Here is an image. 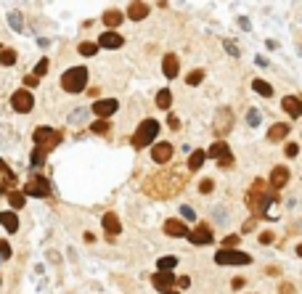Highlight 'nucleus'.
I'll use <instances>...</instances> for the list:
<instances>
[{"label":"nucleus","mask_w":302,"mask_h":294,"mask_svg":"<svg viewBox=\"0 0 302 294\" xmlns=\"http://www.w3.org/2000/svg\"><path fill=\"white\" fill-rule=\"evenodd\" d=\"M188 175L185 172H175V170H167V172H157L151 178L143 180V191L151 196V199H170L172 194L183 191Z\"/></svg>","instance_id":"f257e3e1"},{"label":"nucleus","mask_w":302,"mask_h":294,"mask_svg":"<svg viewBox=\"0 0 302 294\" xmlns=\"http://www.w3.org/2000/svg\"><path fill=\"white\" fill-rule=\"evenodd\" d=\"M244 202H247L249 207V212L254 217H262V215H268V207L273 202H278V191H273L271 183H265L262 178H257L252 186H249V191L247 196H244Z\"/></svg>","instance_id":"f03ea898"},{"label":"nucleus","mask_w":302,"mask_h":294,"mask_svg":"<svg viewBox=\"0 0 302 294\" xmlns=\"http://www.w3.org/2000/svg\"><path fill=\"white\" fill-rule=\"evenodd\" d=\"M59 85L64 93H83L88 88V69L85 66H72V69H66V72L61 75L59 80Z\"/></svg>","instance_id":"7ed1b4c3"},{"label":"nucleus","mask_w":302,"mask_h":294,"mask_svg":"<svg viewBox=\"0 0 302 294\" xmlns=\"http://www.w3.org/2000/svg\"><path fill=\"white\" fill-rule=\"evenodd\" d=\"M159 122L157 120H143L141 125L135 127V133H133V149H146V146H151L157 140V135H159Z\"/></svg>","instance_id":"20e7f679"},{"label":"nucleus","mask_w":302,"mask_h":294,"mask_svg":"<svg viewBox=\"0 0 302 294\" xmlns=\"http://www.w3.org/2000/svg\"><path fill=\"white\" fill-rule=\"evenodd\" d=\"M61 130H53V127L48 125H40V127H34V133H32V140H34V146H43L45 151H53L56 146L61 143Z\"/></svg>","instance_id":"39448f33"},{"label":"nucleus","mask_w":302,"mask_h":294,"mask_svg":"<svg viewBox=\"0 0 302 294\" xmlns=\"http://www.w3.org/2000/svg\"><path fill=\"white\" fill-rule=\"evenodd\" d=\"M207 157H212V159L217 162L220 170H231V167H234V154H231V149H228V143H225L223 138H217L215 143L210 146Z\"/></svg>","instance_id":"423d86ee"},{"label":"nucleus","mask_w":302,"mask_h":294,"mask_svg":"<svg viewBox=\"0 0 302 294\" xmlns=\"http://www.w3.org/2000/svg\"><path fill=\"white\" fill-rule=\"evenodd\" d=\"M215 263L217 265H249L252 263V254L234 249V246H223L217 254H215Z\"/></svg>","instance_id":"0eeeda50"},{"label":"nucleus","mask_w":302,"mask_h":294,"mask_svg":"<svg viewBox=\"0 0 302 294\" xmlns=\"http://www.w3.org/2000/svg\"><path fill=\"white\" fill-rule=\"evenodd\" d=\"M11 109L19 114H29L34 109V96L29 93V88H19L11 93Z\"/></svg>","instance_id":"6e6552de"},{"label":"nucleus","mask_w":302,"mask_h":294,"mask_svg":"<svg viewBox=\"0 0 302 294\" xmlns=\"http://www.w3.org/2000/svg\"><path fill=\"white\" fill-rule=\"evenodd\" d=\"M24 194L34 196V199H48L51 196V183L45 178H40V175H32V178L24 183Z\"/></svg>","instance_id":"1a4fd4ad"},{"label":"nucleus","mask_w":302,"mask_h":294,"mask_svg":"<svg viewBox=\"0 0 302 294\" xmlns=\"http://www.w3.org/2000/svg\"><path fill=\"white\" fill-rule=\"evenodd\" d=\"M234 122H236V117H234V112H231L228 106H223L217 114H215V133H217V138H225L231 130H234Z\"/></svg>","instance_id":"9d476101"},{"label":"nucleus","mask_w":302,"mask_h":294,"mask_svg":"<svg viewBox=\"0 0 302 294\" xmlns=\"http://www.w3.org/2000/svg\"><path fill=\"white\" fill-rule=\"evenodd\" d=\"M185 239H188L191 244H196V246H207V244H212L215 236H212V228L207 226V223H196V228L185 233Z\"/></svg>","instance_id":"9b49d317"},{"label":"nucleus","mask_w":302,"mask_h":294,"mask_svg":"<svg viewBox=\"0 0 302 294\" xmlns=\"http://www.w3.org/2000/svg\"><path fill=\"white\" fill-rule=\"evenodd\" d=\"M172 154H175V146L167 143V140H162V143H157L154 149H151V159H154L157 164H167L172 159Z\"/></svg>","instance_id":"f8f14e48"},{"label":"nucleus","mask_w":302,"mask_h":294,"mask_svg":"<svg viewBox=\"0 0 302 294\" xmlns=\"http://www.w3.org/2000/svg\"><path fill=\"white\" fill-rule=\"evenodd\" d=\"M125 45V38L120 32H114V29H109V32H103L101 38H98V48H106V51H117V48H122Z\"/></svg>","instance_id":"ddd939ff"},{"label":"nucleus","mask_w":302,"mask_h":294,"mask_svg":"<svg viewBox=\"0 0 302 294\" xmlns=\"http://www.w3.org/2000/svg\"><path fill=\"white\" fill-rule=\"evenodd\" d=\"M120 109V103H117V98H101V101H96L93 103V114L96 117H103V120H109V117Z\"/></svg>","instance_id":"4468645a"},{"label":"nucleus","mask_w":302,"mask_h":294,"mask_svg":"<svg viewBox=\"0 0 302 294\" xmlns=\"http://www.w3.org/2000/svg\"><path fill=\"white\" fill-rule=\"evenodd\" d=\"M289 178H292V172H289V167H284V164H278V167H273V172H271V188H273V191H281V188L289 183Z\"/></svg>","instance_id":"2eb2a0df"},{"label":"nucleus","mask_w":302,"mask_h":294,"mask_svg":"<svg viewBox=\"0 0 302 294\" xmlns=\"http://www.w3.org/2000/svg\"><path fill=\"white\" fill-rule=\"evenodd\" d=\"M151 284H154L159 291H170V289H175V284H178V278L170 273V270H159V273L151 278Z\"/></svg>","instance_id":"dca6fc26"},{"label":"nucleus","mask_w":302,"mask_h":294,"mask_svg":"<svg viewBox=\"0 0 302 294\" xmlns=\"http://www.w3.org/2000/svg\"><path fill=\"white\" fill-rule=\"evenodd\" d=\"M180 72V61H178V56L175 53H167L165 58H162V75H165L167 80H175Z\"/></svg>","instance_id":"f3484780"},{"label":"nucleus","mask_w":302,"mask_h":294,"mask_svg":"<svg viewBox=\"0 0 302 294\" xmlns=\"http://www.w3.org/2000/svg\"><path fill=\"white\" fill-rule=\"evenodd\" d=\"M281 109L292 117V120H299V117H302V98H297V96H284V98H281Z\"/></svg>","instance_id":"a211bd4d"},{"label":"nucleus","mask_w":302,"mask_h":294,"mask_svg":"<svg viewBox=\"0 0 302 294\" xmlns=\"http://www.w3.org/2000/svg\"><path fill=\"white\" fill-rule=\"evenodd\" d=\"M165 233H167L170 239H183L185 233H188V228H185V223H183V220L170 217V220H165Z\"/></svg>","instance_id":"6ab92c4d"},{"label":"nucleus","mask_w":302,"mask_h":294,"mask_svg":"<svg viewBox=\"0 0 302 294\" xmlns=\"http://www.w3.org/2000/svg\"><path fill=\"white\" fill-rule=\"evenodd\" d=\"M0 178H3V183H0V194H8L11 188L16 186V175L11 172V167H8L3 159H0Z\"/></svg>","instance_id":"aec40b11"},{"label":"nucleus","mask_w":302,"mask_h":294,"mask_svg":"<svg viewBox=\"0 0 302 294\" xmlns=\"http://www.w3.org/2000/svg\"><path fill=\"white\" fill-rule=\"evenodd\" d=\"M146 16H148V6L143 0H133V3L127 6V19L130 21H143Z\"/></svg>","instance_id":"412c9836"},{"label":"nucleus","mask_w":302,"mask_h":294,"mask_svg":"<svg viewBox=\"0 0 302 294\" xmlns=\"http://www.w3.org/2000/svg\"><path fill=\"white\" fill-rule=\"evenodd\" d=\"M289 133H292V127H289L286 122H276L268 130V140H271V143H281V140L289 138Z\"/></svg>","instance_id":"4be33fe9"},{"label":"nucleus","mask_w":302,"mask_h":294,"mask_svg":"<svg viewBox=\"0 0 302 294\" xmlns=\"http://www.w3.org/2000/svg\"><path fill=\"white\" fill-rule=\"evenodd\" d=\"M101 21H103V24H106L109 29H117V27L122 24V21H125V14H122L120 8H109V11H103Z\"/></svg>","instance_id":"5701e85b"},{"label":"nucleus","mask_w":302,"mask_h":294,"mask_svg":"<svg viewBox=\"0 0 302 294\" xmlns=\"http://www.w3.org/2000/svg\"><path fill=\"white\" fill-rule=\"evenodd\" d=\"M103 231H106L111 239L117 236V233H122V223H120L117 212H106V215H103Z\"/></svg>","instance_id":"b1692460"},{"label":"nucleus","mask_w":302,"mask_h":294,"mask_svg":"<svg viewBox=\"0 0 302 294\" xmlns=\"http://www.w3.org/2000/svg\"><path fill=\"white\" fill-rule=\"evenodd\" d=\"M0 226L8 233H16L19 231V215L16 212H0Z\"/></svg>","instance_id":"393cba45"},{"label":"nucleus","mask_w":302,"mask_h":294,"mask_svg":"<svg viewBox=\"0 0 302 294\" xmlns=\"http://www.w3.org/2000/svg\"><path fill=\"white\" fill-rule=\"evenodd\" d=\"M157 106H159L162 112H170V106H172V93H170V88H162V90L157 93Z\"/></svg>","instance_id":"a878e982"},{"label":"nucleus","mask_w":302,"mask_h":294,"mask_svg":"<svg viewBox=\"0 0 302 294\" xmlns=\"http://www.w3.org/2000/svg\"><path fill=\"white\" fill-rule=\"evenodd\" d=\"M252 88H254V93H257V96H262V98H271V96H273L271 82H265V80H254Z\"/></svg>","instance_id":"bb28decb"},{"label":"nucleus","mask_w":302,"mask_h":294,"mask_svg":"<svg viewBox=\"0 0 302 294\" xmlns=\"http://www.w3.org/2000/svg\"><path fill=\"white\" fill-rule=\"evenodd\" d=\"M77 51H80V56H85V58H90V56H96L98 53V43H90V40H83L77 45Z\"/></svg>","instance_id":"cd10ccee"},{"label":"nucleus","mask_w":302,"mask_h":294,"mask_svg":"<svg viewBox=\"0 0 302 294\" xmlns=\"http://www.w3.org/2000/svg\"><path fill=\"white\" fill-rule=\"evenodd\" d=\"M8 24L14 32H24V16L19 14V11H11L8 14Z\"/></svg>","instance_id":"c85d7f7f"},{"label":"nucleus","mask_w":302,"mask_h":294,"mask_svg":"<svg viewBox=\"0 0 302 294\" xmlns=\"http://www.w3.org/2000/svg\"><path fill=\"white\" fill-rule=\"evenodd\" d=\"M45 157H48V151H45L43 146H34V151H32V157H29V162H32V167H43V164H45Z\"/></svg>","instance_id":"c756f323"},{"label":"nucleus","mask_w":302,"mask_h":294,"mask_svg":"<svg viewBox=\"0 0 302 294\" xmlns=\"http://www.w3.org/2000/svg\"><path fill=\"white\" fill-rule=\"evenodd\" d=\"M204 159H207V154H204V151H194V154L188 157V170H191V172H194V170H202Z\"/></svg>","instance_id":"7c9ffc66"},{"label":"nucleus","mask_w":302,"mask_h":294,"mask_svg":"<svg viewBox=\"0 0 302 294\" xmlns=\"http://www.w3.org/2000/svg\"><path fill=\"white\" fill-rule=\"evenodd\" d=\"M0 64H3V66H14L16 64V51L14 48H0Z\"/></svg>","instance_id":"2f4dec72"},{"label":"nucleus","mask_w":302,"mask_h":294,"mask_svg":"<svg viewBox=\"0 0 302 294\" xmlns=\"http://www.w3.org/2000/svg\"><path fill=\"white\" fill-rule=\"evenodd\" d=\"M109 127H111V125H109V120H103V117H98V120L90 125V130L96 133V135H109Z\"/></svg>","instance_id":"473e14b6"},{"label":"nucleus","mask_w":302,"mask_h":294,"mask_svg":"<svg viewBox=\"0 0 302 294\" xmlns=\"http://www.w3.org/2000/svg\"><path fill=\"white\" fill-rule=\"evenodd\" d=\"M8 202H11V207H14V209H21V207H24V202H27V194L11 191V194H8Z\"/></svg>","instance_id":"72a5a7b5"},{"label":"nucleus","mask_w":302,"mask_h":294,"mask_svg":"<svg viewBox=\"0 0 302 294\" xmlns=\"http://www.w3.org/2000/svg\"><path fill=\"white\" fill-rule=\"evenodd\" d=\"M204 80V72H202V69H194V72L188 75V77H185V85H191V88H196V85H199V82Z\"/></svg>","instance_id":"f704fd0d"},{"label":"nucleus","mask_w":302,"mask_h":294,"mask_svg":"<svg viewBox=\"0 0 302 294\" xmlns=\"http://www.w3.org/2000/svg\"><path fill=\"white\" fill-rule=\"evenodd\" d=\"M175 265H178V257H159V263H157L159 270H172Z\"/></svg>","instance_id":"c9c22d12"},{"label":"nucleus","mask_w":302,"mask_h":294,"mask_svg":"<svg viewBox=\"0 0 302 294\" xmlns=\"http://www.w3.org/2000/svg\"><path fill=\"white\" fill-rule=\"evenodd\" d=\"M48 58H40V61H37V66H34V72L32 75H37V77H45V75H48Z\"/></svg>","instance_id":"e433bc0d"},{"label":"nucleus","mask_w":302,"mask_h":294,"mask_svg":"<svg viewBox=\"0 0 302 294\" xmlns=\"http://www.w3.org/2000/svg\"><path fill=\"white\" fill-rule=\"evenodd\" d=\"M212 188H215L212 178H204V180L199 183V194H212Z\"/></svg>","instance_id":"4c0bfd02"},{"label":"nucleus","mask_w":302,"mask_h":294,"mask_svg":"<svg viewBox=\"0 0 302 294\" xmlns=\"http://www.w3.org/2000/svg\"><path fill=\"white\" fill-rule=\"evenodd\" d=\"M11 257V244L6 239H0V260H8Z\"/></svg>","instance_id":"58836bf2"},{"label":"nucleus","mask_w":302,"mask_h":294,"mask_svg":"<svg viewBox=\"0 0 302 294\" xmlns=\"http://www.w3.org/2000/svg\"><path fill=\"white\" fill-rule=\"evenodd\" d=\"M284 151H286V157H289V159H294V157L299 154V146H297V143H286Z\"/></svg>","instance_id":"ea45409f"},{"label":"nucleus","mask_w":302,"mask_h":294,"mask_svg":"<svg viewBox=\"0 0 302 294\" xmlns=\"http://www.w3.org/2000/svg\"><path fill=\"white\" fill-rule=\"evenodd\" d=\"M247 122H249L252 127H257V125H260V114H257V109H252V112L247 114Z\"/></svg>","instance_id":"a19ab883"},{"label":"nucleus","mask_w":302,"mask_h":294,"mask_svg":"<svg viewBox=\"0 0 302 294\" xmlns=\"http://www.w3.org/2000/svg\"><path fill=\"white\" fill-rule=\"evenodd\" d=\"M24 85H27V88H37V85H40V77H37V75H27V77H24Z\"/></svg>","instance_id":"79ce46f5"},{"label":"nucleus","mask_w":302,"mask_h":294,"mask_svg":"<svg viewBox=\"0 0 302 294\" xmlns=\"http://www.w3.org/2000/svg\"><path fill=\"white\" fill-rule=\"evenodd\" d=\"M273 239H276V236H273V231H262L257 241H260V244H273Z\"/></svg>","instance_id":"37998d69"},{"label":"nucleus","mask_w":302,"mask_h":294,"mask_svg":"<svg viewBox=\"0 0 302 294\" xmlns=\"http://www.w3.org/2000/svg\"><path fill=\"white\" fill-rule=\"evenodd\" d=\"M180 212H183V217H185V220H194V217H196V212H194V209H191L188 204H183V207H180Z\"/></svg>","instance_id":"c03bdc74"},{"label":"nucleus","mask_w":302,"mask_h":294,"mask_svg":"<svg viewBox=\"0 0 302 294\" xmlns=\"http://www.w3.org/2000/svg\"><path fill=\"white\" fill-rule=\"evenodd\" d=\"M241 241V236H239V233H234V236H228L225 241H223V246H236Z\"/></svg>","instance_id":"a18cd8bd"},{"label":"nucleus","mask_w":302,"mask_h":294,"mask_svg":"<svg viewBox=\"0 0 302 294\" xmlns=\"http://www.w3.org/2000/svg\"><path fill=\"white\" fill-rule=\"evenodd\" d=\"M167 125L172 127V130H178V127H180V120H178L175 114H170V117H167Z\"/></svg>","instance_id":"49530a36"},{"label":"nucleus","mask_w":302,"mask_h":294,"mask_svg":"<svg viewBox=\"0 0 302 294\" xmlns=\"http://www.w3.org/2000/svg\"><path fill=\"white\" fill-rule=\"evenodd\" d=\"M278 294H294V286L292 284H281L278 286Z\"/></svg>","instance_id":"de8ad7c7"},{"label":"nucleus","mask_w":302,"mask_h":294,"mask_svg":"<svg viewBox=\"0 0 302 294\" xmlns=\"http://www.w3.org/2000/svg\"><path fill=\"white\" fill-rule=\"evenodd\" d=\"M254 226H257V220H254V217H249L247 223H244V228H241V231H244V233H249V231H252Z\"/></svg>","instance_id":"09e8293b"},{"label":"nucleus","mask_w":302,"mask_h":294,"mask_svg":"<svg viewBox=\"0 0 302 294\" xmlns=\"http://www.w3.org/2000/svg\"><path fill=\"white\" fill-rule=\"evenodd\" d=\"M178 286H180V289H188V286H191V278H188V276H180V278H178Z\"/></svg>","instance_id":"8fccbe9b"},{"label":"nucleus","mask_w":302,"mask_h":294,"mask_svg":"<svg viewBox=\"0 0 302 294\" xmlns=\"http://www.w3.org/2000/svg\"><path fill=\"white\" fill-rule=\"evenodd\" d=\"M225 51H228L231 56H239V48H236V45L231 43V40H225Z\"/></svg>","instance_id":"3c124183"},{"label":"nucleus","mask_w":302,"mask_h":294,"mask_svg":"<svg viewBox=\"0 0 302 294\" xmlns=\"http://www.w3.org/2000/svg\"><path fill=\"white\" fill-rule=\"evenodd\" d=\"M231 286H234V289H241V286H244V278H234V284H231Z\"/></svg>","instance_id":"603ef678"},{"label":"nucleus","mask_w":302,"mask_h":294,"mask_svg":"<svg viewBox=\"0 0 302 294\" xmlns=\"http://www.w3.org/2000/svg\"><path fill=\"white\" fill-rule=\"evenodd\" d=\"M297 254H299V257H302V244H299V246H297Z\"/></svg>","instance_id":"864d4df0"},{"label":"nucleus","mask_w":302,"mask_h":294,"mask_svg":"<svg viewBox=\"0 0 302 294\" xmlns=\"http://www.w3.org/2000/svg\"><path fill=\"white\" fill-rule=\"evenodd\" d=\"M165 294H178V291H175V289H170V291H165Z\"/></svg>","instance_id":"5fc2aeb1"}]
</instances>
